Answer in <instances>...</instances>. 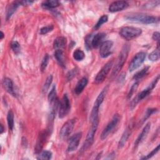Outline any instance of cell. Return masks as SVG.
Returning <instances> with one entry per match:
<instances>
[{
    "mask_svg": "<svg viewBox=\"0 0 160 160\" xmlns=\"http://www.w3.org/2000/svg\"><path fill=\"white\" fill-rule=\"evenodd\" d=\"M129 4L125 1H117L112 2L109 6V11L111 12H118L127 8Z\"/></svg>",
    "mask_w": 160,
    "mask_h": 160,
    "instance_id": "15",
    "label": "cell"
},
{
    "mask_svg": "<svg viewBox=\"0 0 160 160\" xmlns=\"http://www.w3.org/2000/svg\"><path fill=\"white\" fill-rule=\"evenodd\" d=\"M113 45V42L111 41H106L102 42L99 48V54L101 57L106 58L108 57L111 53V49Z\"/></svg>",
    "mask_w": 160,
    "mask_h": 160,
    "instance_id": "14",
    "label": "cell"
},
{
    "mask_svg": "<svg viewBox=\"0 0 160 160\" xmlns=\"http://www.w3.org/2000/svg\"><path fill=\"white\" fill-rule=\"evenodd\" d=\"M84 57H85V55L84 52L79 49H76L73 52V58L76 61H82L84 58Z\"/></svg>",
    "mask_w": 160,
    "mask_h": 160,
    "instance_id": "27",
    "label": "cell"
},
{
    "mask_svg": "<svg viewBox=\"0 0 160 160\" xmlns=\"http://www.w3.org/2000/svg\"><path fill=\"white\" fill-rule=\"evenodd\" d=\"M52 158V152L49 151H43L37 158L38 159H50Z\"/></svg>",
    "mask_w": 160,
    "mask_h": 160,
    "instance_id": "30",
    "label": "cell"
},
{
    "mask_svg": "<svg viewBox=\"0 0 160 160\" xmlns=\"http://www.w3.org/2000/svg\"><path fill=\"white\" fill-rule=\"evenodd\" d=\"M106 34L104 33H98L94 35L92 39V43H91L92 48H97L99 46H100Z\"/></svg>",
    "mask_w": 160,
    "mask_h": 160,
    "instance_id": "22",
    "label": "cell"
},
{
    "mask_svg": "<svg viewBox=\"0 0 160 160\" xmlns=\"http://www.w3.org/2000/svg\"><path fill=\"white\" fill-rule=\"evenodd\" d=\"M152 39L154 41H158V46H159V33L158 32H154L152 34Z\"/></svg>",
    "mask_w": 160,
    "mask_h": 160,
    "instance_id": "41",
    "label": "cell"
},
{
    "mask_svg": "<svg viewBox=\"0 0 160 160\" xmlns=\"http://www.w3.org/2000/svg\"><path fill=\"white\" fill-rule=\"evenodd\" d=\"M56 98V86L54 85L49 93L48 95V101L50 103H51Z\"/></svg>",
    "mask_w": 160,
    "mask_h": 160,
    "instance_id": "34",
    "label": "cell"
},
{
    "mask_svg": "<svg viewBox=\"0 0 160 160\" xmlns=\"http://www.w3.org/2000/svg\"><path fill=\"white\" fill-rule=\"evenodd\" d=\"M0 126H1V134H2L3 132H4V127H3V126H2V124H1L0 125Z\"/></svg>",
    "mask_w": 160,
    "mask_h": 160,
    "instance_id": "42",
    "label": "cell"
},
{
    "mask_svg": "<svg viewBox=\"0 0 160 160\" xmlns=\"http://www.w3.org/2000/svg\"><path fill=\"white\" fill-rule=\"evenodd\" d=\"M66 38L64 36H59L56 38L54 41L53 46L56 50L58 49H62L66 46Z\"/></svg>",
    "mask_w": 160,
    "mask_h": 160,
    "instance_id": "20",
    "label": "cell"
},
{
    "mask_svg": "<svg viewBox=\"0 0 160 160\" xmlns=\"http://www.w3.org/2000/svg\"><path fill=\"white\" fill-rule=\"evenodd\" d=\"M149 59L151 61H156L159 59V48H157V49L153 51L149 55Z\"/></svg>",
    "mask_w": 160,
    "mask_h": 160,
    "instance_id": "29",
    "label": "cell"
},
{
    "mask_svg": "<svg viewBox=\"0 0 160 160\" xmlns=\"http://www.w3.org/2000/svg\"><path fill=\"white\" fill-rule=\"evenodd\" d=\"M7 121L8 124V128L10 131H12L14 128V113L12 110H9L7 115Z\"/></svg>",
    "mask_w": 160,
    "mask_h": 160,
    "instance_id": "26",
    "label": "cell"
},
{
    "mask_svg": "<svg viewBox=\"0 0 160 160\" xmlns=\"http://www.w3.org/2000/svg\"><path fill=\"white\" fill-rule=\"evenodd\" d=\"M76 122V119L75 118H73L68 120L63 124L59 132V136L61 139H66L71 134L74 129Z\"/></svg>",
    "mask_w": 160,
    "mask_h": 160,
    "instance_id": "8",
    "label": "cell"
},
{
    "mask_svg": "<svg viewBox=\"0 0 160 160\" xmlns=\"http://www.w3.org/2000/svg\"><path fill=\"white\" fill-rule=\"evenodd\" d=\"M4 36V34L3 32H2V31H1V40L3 39Z\"/></svg>",
    "mask_w": 160,
    "mask_h": 160,
    "instance_id": "43",
    "label": "cell"
},
{
    "mask_svg": "<svg viewBox=\"0 0 160 160\" xmlns=\"http://www.w3.org/2000/svg\"><path fill=\"white\" fill-rule=\"evenodd\" d=\"M150 129H151V122H148L144 126L142 132H141V134L139 135V136L136 139V140L134 142V147L135 148H136L140 143H141L144 140V139L146 138L148 134L149 133Z\"/></svg>",
    "mask_w": 160,
    "mask_h": 160,
    "instance_id": "17",
    "label": "cell"
},
{
    "mask_svg": "<svg viewBox=\"0 0 160 160\" xmlns=\"http://www.w3.org/2000/svg\"><path fill=\"white\" fill-rule=\"evenodd\" d=\"M71 105L69 99L66 94H64L61 102H59V117L60 118H64L69 112Z\"/></svg>",
    "mask_w": 160,
    "mask_h": 160,
    "instance_id": "10",
    "label": "cell"
},
{
    "mask_svg": "<svg viewBox=\"0 0 160 160\" xmlns=\"http://www.w3.org/2000/svg\"><path fill=\"white\" fill-rule=\"evenodd\" d=\"M146 54L144 52H139L137 53L132 59L129 66V70L132 72L138 69L144 62Z\"/></svg>",
    "mask_w": 160,
    "mask_h": 160,
    "instance_id": "11",
    "label": "cell"
},
{
    "mask_svg": "<svg viewBox=\"0 0 160 160\" xmlns=\"http://www.w3.org/2000/svg\"><path fill=\"white\" fill-rule=\"evenodd\" d=\"M159 79V76L158 75V76L156 77V78H155V79L152 81V82L149 84V86L146 89H144L142 91H141V92H139V93L134 98V99L132 101V102H131V109L134 108L136 106V104H137L139 101H141L142 99H143L144 98H145L147 96H148V95L151 93V91H152V90L154 88V87L156 86V85L157 82H158Z\"/></svg>",
    "mask_w": 160,
    "mask_h": 160,
    "instance_id": "4",
    "label": "cell"
},
{
    "mask_svg": "<svg viewBox=\"0 0 160 160\" xmlns=\"http://www.w3.org/2000/svg\"><path fill=\"white\" fill-rule=\"evenodd\" d=\"M108 90V86H106V87L104 88V89L101 91V92L99 94L98 96L97 97L95 102L94 104L93 108L92 109L90 117H89V120L92 122L96 118H98V112H99V108L103 102L106 95L107 94Z\"/></svg>",
    "mask_w": 160,
    "mask_h": 160,
    "instance_id": "3",
    "label": "cell"
},
{
    "mask_svg": "<svg viewBox=\"0 0 160 160\" xmlns=\"http://www.w3.org/2000/svg\"><path fill=\"white\" fill-rule=\"evenodd\" d=\"M53 29H54V26L52 25H49L47 26H44L40 29V34H46L51 32V31H52Z\"/></svg>",
    "mask_w": 160,
    "mask_h": 160,
    "instance_id": "37",
    "label": "cell"
},
{
    "mask_svg": "<svg viewBox=\"0 0 160 160\" xmlns=\"http://www.w3.org/2000/svg\"><path fill=\"white\" fill-rule=\"evenodd\" d=\"M113 65V61H109L107 63H106L104 66L101 68V69L99 71V72L97 74L95 79L94 82L97 84L101 83L103 82L106 77L107 76L108 74L110 71L112 66Z\"/></svg>",
    "mask_w": 160,
    "mask_h": 160,
    "instance_id": "9",
    "label": "cell"
},
{
    "mask_svg": "<svg viewBox=\"0 0 160 160\" xmlns=\"http://www.w3.org/2000/svg\"><path fill=\"white\" fill-rule=\"evenodd\" d=\"M119 119H120V116L119 114H116L114 115L111 121L108 124L106 127L102 131L101 135V140H104L108 138V136L111 134V132L112 131V130L118 124Z\"/></svg>",
    "mask_w": 160,
    "mask_h": 160,
    "instance_id": "7",
    "label": "cell"
},
{
    "mask_svg": "<svg viewBox=\"0 0 160 160\" xmlns=\"http://www.w3.org/2000/svg\"><path fill=\"white\" fill-rule=\"evenodd\" d=\"M59 6V2L57 0H49L44 2L42 4V8L45 9H52Z\"/></svg>",
    "mask_w": 160,
    "mask_h": 160,
    "instance_id": "24",
    "label": "cell"
},
{
    "mask_svg": "<svg viewBox=\"0 0 160 160\" xmlns=\"http://www.w3.org/2000/svg\"><path fill=\"white\" fill-rule=\"evenodd\" d=\"M52 81V75H49L47 78H46V80L43 85V87H42V92L43 93H46L48 90L49 89V87H50V85L51 84V82Z\"/></svg>",
    "mask_w": 160,
    "mask_h": 160,
    "instance_id": "28",
    "label": "cell"
},
{
    "mask_svg": "<svg viewBox=\"0 0 160 160\" xmlns=\"http://www.w3.org/2000/svg\"><path fill=\"white\" fill-rule=\"evenodd\" d=\"M49 59H50L49 56L48 54H46L44 56V58H43V59L42 60L41 64V68H41V70L42 72L44 71V70L46 69V67H47V66H48V64L49 63Z\"/></svg>",
    "mask_w": 160,
    "mask_h": 160,
    "instance_id": "31",
    "label": "cell"
},
{
    "mask_svg": "<svg viewBox=\"0 0 160 160\" xmlns=\"http://www.w3.org/2000/svg\"><path fill=\"white\" fill-rule=\"evenodd\" d=\"M129 49H130V47L128 44H124V46L122 47L121 51L118 58L117 62L115 64L112 71V73H111L112 77L117 75L118 72L120 71V70L122 69V68L123 67L124 62H126V59L128 58Z\"/></svg>",
    "mask_w": 160,
    "mask_h": 160,
    "instance_id": "1",
    "label": "cell"
},
{
    "mask_svg": "<svg viewBox=\"0 0 160 160\" xmlns=\"http://www.w3.org/2000/svg\"><path fill=\"white\" fill-rule=\"evenodd\" d=\"M88 80L86 78L83 77L82 78H81L78 81V82L77 83V84L76 86V88H74L75 93L76 94H81L82 92V91L84 90V88L86 86V85L88 84Z\"/></svg>",
    "mask_w": 160,
    "mask_h": 160,
    "instance_id": "21",
    "label": "cell"
},
{
    "mask_svg": "<svg viewBox=\"0 0 160 160\" xmlns=\"http://www.w3.org/2000/svg\"><path fill=\"white\" fill-rule=\"evenodd\" d=\"M77 72H78V70L76 69H73L71 71H69L67 74V76H66L68 81H71L76 75Z\"/></svg>",
    "mask_w": 160,
    "mask_h": 160,
    "instance_id": "40",
    "label": "cell"
},
{
    "mask_svg": "<svg viewBox=\"0 0 160 160\" xmlns=\"http://www.w3.org/2000/svg\"><path fill=\"white\" fill-rule=\"evenodd\" d=\"M54 57L57 60L59 64L64 68L65 67V58H64V54L62 49H58L55 51L54 52Z\"/></svg>",
    "mask_w": 160,
    "mask_h": 160,
    "instance_id": "23",
    "label": "cell"
},
{
    "mask_svg": "<svg viewBox=\"0 0 160 160\" xmlns=\"http://www.w3.org/2000/svg\"><path fill=\"white\" fill-rule=\"evenodd\" d=\"M142 33V30L140 28L126 26L121 29L119 31L120 36L126 40H131L134 39L141 35Z\"/></svg>",
    "mask_w": 160,
    "mask_h": 160,
    "instance_id": "6",
    "label": "cell"
},
{
    "mask_svg": "<svg viewBox=\"0 0 160 160\" xmlns=\"http://www.w3.org/2000/svg\"><path fill=\"white\" fill-rule=\"evenodd\" d=\"M131 132H132V130H131V127H128L126 129V130L124 131V132L119 141V143H118V148L119 149H121L124 147V146L126 143L128 139H129V136H131Z\"/></svg>",
    "mask_w": 160,
    "mask_h": 160,
    "instance_id": "18",
    "label": "cell"
},
{
    "mask_svg": "<svg viewBox=\"0 0 160 160\" xmlns=\"http://www.w3.org/2000/svg\"><path fill=\"white\" fill-rule=\"evenodd\" d=\"M149 69V66H146L143 69H142L141 71H138L137 73L135 74V75L133 76V79L136 81H139L141 79H142L144 76L146 75L148 70Z\"/></svg>",
    "mask_w": 160,
    "mask_h": 160,
    "instance_id": "25",
    "label": "cell"
},
{
    "mask_svg": "<svg viewBox=\"0 0 160 160\" xmlns=\"http://www.w3.org/2000/svg\"><path fill=\"white\" fill-rule=\"evenodd\" d=\"M159 149V144H158L155 149H154L151 152L148 154L146 156H144V157L141 158V159H150L151 158H152L154 155H155L158 152Z\"/></svg>",
    "mask_w": 160,
    "mask_h": 160,
    "instance_id": "36",
    "label": "cell"
},
{
    "mask_svg": "<svg viewBox=\"0 0 160 160\" xmlns=\"http://www.w3.org/2000/svg\"><path fill=\"white\" fill-rule=\"evenodd\" d=\"M138 84H139L138 82H136L135 83L133 84V85L131 86V88L130 89V91H129V92L128 94V98H130L132 96V95L134 94V92L137 89V88L138 87Z\"/></svg>",
    "mask_w": 160,
    "mask_h": 160,
    "instance_id": "39",
    "label": "cell"
},
{
    "mask_svg": "<svg viewBox=\"0 0 160 160\" xmlns=\"http://www.w3.org/2000/svg\"><path fill=\"white\" fill-rule=\"evenodd\" d=\"M82 138V132H79L70 137L68 141V151L71 152L77 149L79 141Z\"/></svg>",
    "mask_w": 160,
    "mask_h": 160,
    "instance_id": "13",
    "label": "cell"
},
{
    "mask_svg": "<svg viewBox=\"0 0 160 160\" xmlns=\"http://www.w3.org/2000/svg\"><path fill=\"white\" fill-rule=\"evenodd\" d=\"M108 17L107 15H103V16H102L99 18V19L98 20V21L97 22L96 24L95 25L94 29H99L104 23L108 21Z\"/></svg>",
    "mask_w": 160,
    "mask_h": 160,
    "instance_id": "32",
    "label": "cell"
},
{
    "mask_svg": "<svg viewBox=\"0 0 160 160\" xmlns=\"http://www.w3.org/2000/svg\"><path fill=\"white\" fill-rule=\"evenodd\" d=\"M94 35L91 34H88L86 38H85V40H84V42H85V46L86 48L88 50H90L92 48V46H91V43H92V39L93 38Z\"/></svg>",
    "mask_w": 160,
    "mask_h": 160,
    "instance_id": "33",
    "label": "cell"
},
{
    "mask_svg": "<svg viewBox=\"0 0 160 160\" xmlns=\"http://www.w3.org/2000/svg\"><path fill=\"white\" fill-rule=\"evenodd\" d=\"M11 49H12V51H14V52L15 54H18L20 52L21 46H20V44H19V42L18 41L12 42V43L11 44Z\"/></svg>",
    "mask_w": 160,
    "mask_h": 160,
    "instance_id": "35",
    "label": "cell"
},
{
    "mask_svg": "<svg viewBox=\"0 0 160 160\" xmlns=\"http://www.w3.org/2000/svg\"><path fill=\"white\" fill-rule=\"evenodd\" d=\"M126 19L136 22H140L145 24H149L156 23L158 21V19L156 17L146 15V14H135L129 15L126 17Z\"/></svg>",
    "mask_w": 160,
    "mask_h": 160,
    "instance_id": "5",
    "label": "cell"
},
{
    "mask_svg": "<svg viewBox=\"0 0 160 160\" xmlns=\"http://www.w3.org/2000/svg\"><path fill=\"white\" fill-rule=\"evenodd\" d=\"M156 111H157V109H155V108H150V109H148L146 111V114H145V115H144V118H143V119H142V122H144L152 114L154 113V112H156Z\"/></svg>",
    "mask_w": 160,
    "mask_h": 160,
    "instance_id": "38",
    "label": "cell"
},
{
    "mask_svg": "<svg viewBox=\"0 0 160 160\" xmlns=\"http://www.w3.org/2000/svg\"><path fill=\"white\" fill-rule=\"evenodd\" d=\"M99 122V117H98V118H96L91 122L92 123L91 127L89 129V131L87 134L86 140H85V141H84V144H83V145L81 148V152L86 151L92 144V143L94 142V135H95V133H96V130H97L98 127Z\"/></svg>",
    "mask_w": 160,
    "mask_h": 160,
    "instance_id": "2",
    "label": "cell"
},
{
    "mask_svg": "<svg viewBox=\"0 0 160 160\" xmlns=\"http://www.w3.org/2000/svg\"><path fill=\"white\" fill-rule=\"evenodd\" d=\"M51 129L50 128L48 129L44 130L40 132L39 135L38 136L36 144L35 146V148H34V151L36 153H39L41 151L44 144L46 143V141L47 140L48 135L49 134V132Z\"/></svg>",
    "mask_w": 160,
    "mask_h": 160,
    "instance_id": "12",
    "label": "cell"
},
{
    "mask_svg": "<svg viewBox=\"0 0 160 160\" xmlns=\"http://www.w3.org/2000/svg\"><path fill=\"white\" fill-rule=\"evenodd\" d=\"M21 4L22 5L21 1H14L9 5V6L7 9V12H6V19L7 20H9L11 18L12 15L16 11L18 6Z\"/></svg>",
    "mask_w": 160,
    "mask_h": 160,
    "instance_id": "19",
    "label": "cell"
},
{
    "mask_svg": "<svg viewBox=\"0 0 160 160\" xmlns=\"http://www.w3.org/2000/svg\"><path fill=\"white\" fill-rule=\"evenodd\" d=\"M2 84L4 89L13 96H16V94L14 90V86L12 80L8 78H5L2 81Z\"/></svg>",
    "mask_w": 160,
    "mask_h": 160,
    "instance_id": "16",
    "label": "cell"
}]
</instances>
